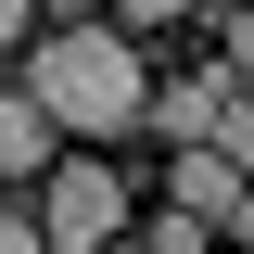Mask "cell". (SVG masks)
Here are the masks:
<instances>
[{"label": "cell", "mask_w": 254, "mask_h": 254, "mask_svg": "<svg viewBox=\"0 0 254 254\" xmlns=\"http://www.w3.org/2000/svg\"><path fill=\"white\" fill-rule=\"evenodd\" d=\"M26 102L38 127H76V140H127L140 127V102H153V76H140V38L102 26V13H76V26H51L26 51Z\"/></svg>", "instance_id": "cell-1"}, {"label": "cell", "mask_w": 254, "mask_h": 254, "mask_svg": "<svg viewBox=\"0 0 254 254\" xmlns=\"http://www.w3.org/2000/svg\"><path fill=\"white\" fill-rule=\"evenodd\" d=\"M26 216H38V242H51V254H102V242L127 229V178H115L102 153H64L51 178H38Z\"/></svg>", "instance_id": "cell-2"}, {"label": "cell", "mask_w": 254, "mask_h": 254, "mask_svg": "<svg viewBox=\"0 0 254 254\" xmlns=\"http://www.w3.org/2000/svg\"><path fill=\"white\" fill-rule=\"evenodd\" d=\"M165 190H178L165 216H190V229H229V216H242V165H229V153H178Z\"/></svg>", "instance_id": "cell-3"}, {"label": "cell", "mask_w": 254, "mask_h": 254, "mask_svg": "<svg viewBox=\"0 0 254 254\" xmlns=\"http://www.w3.org/2000/svg\"><path fill=\"white\" fill-rule=\"evenodd\" d=\"M38 165H51V127H38L26 102L0 89V190H13V178H38Z\"/></svg>", "instance_id": "cell-4"}, {"label": "cell", "mask_w": 254, "mask_h": 254, "mask_svg": "<svg viewBox=\"0 0 254 254\" xmlns=\"http://www.w3.org/2000/svg\"><path fill=\"white\" fill-rule=\"evenodd\" d=\"M102 254H203V229H190V216H153L140 242H102Z\"/></svg>", "instance_id": "cell-5"}, {"label": "cell", "mask_w": 254, "mask_h": 254, "mask_svg": "<svg viewBox=\"0 0 254 254\" xmlns=\"http://www.w3.org/2000/svg\"><path fill=\"white\" fill-rule=\"evenodd\" d=\"M0 254H51V242H38V216L13 203V190H0Z\"/></svg>", "instance_id": "cell-6"}, {"label": "cell", "mask_w": 254, "mask_h": 254, "mask_svg": "<svg viewBox=\"0 0 254 254\" xmlns=\"http://www.w3.org/2000/svg\"><path fill=\"white\" fill-rule=\"evenodd\" d=\"M0 51H26V0H0Z\"/></svg>", "instance_id": "cell-7"}]
</instances>
